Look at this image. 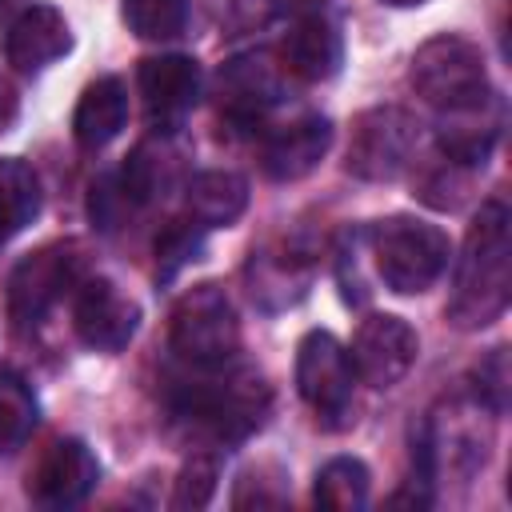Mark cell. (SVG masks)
<instances>
[{"mask_svg":"<svg viewBox=\"0 0 512 512\" xmlns=\"http://www.w3.org/2000/svg\"><path fill=\"white\" fill-rule=\"evenodd\" d=\"M512 296V232H508V208L500 200L480 204L476 220L468 224L460 260H456V280H452V300H448V320L464 332L488 328L492 320L504 316Z\"/></svg>","mask_w":512,"mask_h":512,"instance_id":"1","label":"cell"},{"mask_svg":"<svg viewBox=\"0 0 512 512\" xmlns=\"http://www.w3.org/2000/svg\"><path fill=\"white\" fill-rule=\"evenodd\" d=\"M368 256L376 264V276L400 292V296H420L428 292L452 256L448 236L416 216H388L368 228Z\"/></svg>","mask_w":512,"mask_h":512,"instance_id":"2","label":"cell"},{"mask_svg":"<svg viewBox=\"0 0 512 512\" xmlns=\"http://www.w3.org/2000/svg\"><path fill=\"white\" fill-rule=\"evenodd\" d=\"M272 408V392L260 372L236 368L216 380H200L180 392L176 416L188 420L192 428L216 436V440H244L252 436Z\"/></svg>","mask_w":512,"mask_h":512,"instance_id":"3","label":"cell"},{"mask_svg":"<svg viewBox=\"0 0 512 512\" xmlns=\"http://www.w3.org/2000/svg\"><path fill=\"white\" fill-rule=\"evenodd\" d=\"M408 80L424 104H432L440 116L444 112H464L476 108L492 96L488 88V68L484 56L472 40L464 36H432L416 48L408 64Z\"/></svg>","mask_w":512,"mask_h":512,"instance_id":"4","label":"cell"},{"mask_svg":"<svg viewBox=\"0 0 512 512\" xmlns=\"http://www.w3.org/2000/svg\"><path fill=\"white\" fill-rule=\"evenodd\" d=\"M240 348V320L220 284L188 288L172 308V352L192 368H224Z\"/></svg>","mask_w":512,"mask_h":512,"instance_id":"5","label":"cell"},{"mask_svg":"<svg viewBox=\"0 0 512 512\" xmlns=\"http://www.w3.org/2000/svg\"><path fill=\"white\" fill-rule=\"evenodd\" d=\"M420 120L396 104L368 108L352 120L348 136V172L372 184H388L416 164Z\"/></svg>","mask_w":512,"mask_h":512,"instance_id":"6","label":"cell"},{"mask_svg":"<svg viewBox=\"0 0 512 512\" xmlns=\"http://www.w3.org/2000/svg\"><path fill=\"white\" fill-rule=\"evenodd\" d=\"M492 408L480 396H456L424 424V464L428 472L472 476L488 460L492 444Z\"/></svg>","mask_w":512,"mask_h":512,"instance_id":"7","label":"cell"},{"mask_svg":"<svg viewBox=\"0 0 512 512\" xmlns=\"http://www.w3.org/2000/svg\"><path fill=\"white\" fill-rule=\"evenodd\" d=\"M80 268H84V256H80V244L72 240H56V244H44L36 252H28L12 276H8V316L16 328H36L52 308L56 300L80 284Z\"/></svg>","mask_w":512,"mask_h":512,"instance_id":"8","label":"cell"},{"mask_svg":"<svg viewBox=\"0 0 512 512\" xmlns=\"http://www.w3.org/2000/svg\"><path fill=\"white\" fill-rule=\"evenodd\" d=\"M352 376V360L332 332H308L296 344V388L328 428L344 424L352 412Z\"/></svg>","mask_w":512,"mask_h":512,"instance_id":"9","label":"cell"},{"mask_svg":"<svg viewBox=\"0 0 512 512\" xmlns=\"http://www.w3.org/2000/svg\"><path fill=\"white\" fill-rule=\"evenodd\" d=\"M288 92V68L272 52H240L216 72V104L236 124L264 120Z\"/></svg>","mask_w":512,"mask_h":512,"instance_id":"10","label":"cell"},{"mask_svg":"<svg viewBox=\"0 0 512 512\" xmlns=\"http://www.w3.org/2000/svg\"><path fill=\"white\" fill-rule=\"evenodd\" d=\"M416 352H420V340H416V328L404 320V316H392V312H380V316H368L360 320L356 336H352V372L372 384V388H392L408 376V368L416 364Z\"/></svg>","mask_w":512,"mask_h":512,"instance_id":"11","label":"cell"},{"mask_svg":"<svg viewBox=\"0 0 512 512\" xmlns=\"http://www.w3.org/2000/svg\"><path fill=\"white\" fill-rule=\"evenodd\" d=\"M200 64L192 56L168 52V56H148L136 68V88L144 100V112L156 132H176L180 120L196 108L200 100Z\"/></svg>","mask_w":512,"mask_h":512,"instance_id":"12","label":"cell"},{"mask_svg":"<svg viewBox=\"0 0 512 512\" xmlns=\"http://www.w3.org/2000/svg\"><path fill=\"white\" fill-rule=\"evenodd\" d=\"M72 328L76 336L96 348V352H120L136 328H140V304L120 292L112 280L96 276V280H84L76 288V304H72Z\"/></svg>","mask_w":512,"mask_h":512,"instance_id":"13","label":"cell"},{"mask_svg":"<svg viewBox=\"0 0 512 512\" xmlns=\"http://www.w3.org/2000/svg\"><path fill=\"white\" fill-rule=\"evenodd\" d=\"M96 480H100V464L92 448L68 436V440H56L40 456V464L28 476V492L44 508H72L96 488Z\"/></svg>","mask_w":512,"mask_h":512,"instance_id":"14","label":"cell"},{"mask_svg":"<svg viewBox=\"0 0 512 512\" xmlns=\"http://www.w3.org/2000/svg\"><path fill=\"white\" fill-rule=\"evenodd\" d=\"M328 144H332V124L324 116L308 112V116H296V120H288V124H280L264 136L260 164L272 180L288 184V180L308 176L324 160Z\"/></svg>","mask_w":512,"mask_h":512,"instance_id":"15","label":"cell"},{"mask_svg":"<svg viewBox=\"0 0 512 512\" xmlns=\"http://www.w3.org/2000/svg\"><path fill=\"white\" fill-rule=\"evenodd\" d=\"M312 280V256L300 248V244H288V240H276L260 252H252L248 260V292L256 304L264 308H288L304 296Z\"/></svg>","mask_w":512,"mask_h":512,"instance_id":"16","label":"cell"},{"mask_svg":"<svg viewBox=\"0 0 512 512\" xmlns=\"http://www.w3.org/2000/svg\"><path fill=\"white\" fill-rule=\"evenodd\" d=\"M68 48H72V28L52 4L24 8L4 36V56L16 72H40L52 60H60Z\"/></svg>","mask_w":512,"mask_h":512,"instance_id":"17","label":"cell"},{"mask_svg":"<svg viewBox=\"0 0 512 512\" xmlns=\"http://www.w3.org/2000/svg\"><path fill=\"white\" fill-rule=\"evenodd\" d=\"M280 64L300 76V80H332L344 64V44H340V32L332 20L324 16H304L288 28L284 44H280Z\"/></svg>","mask_w":512,"mask_h":512,"instance_id":"18","label":"cell"},{"mask_svg":"<svg viewBox=\"0 0 512 512\" xmlns=\"http://www.w3.org/2000/svg\"><path fill=\"white\" fill-rule=\"evenodd\" d=\"M128 120V88L120 76H100L84 88L76 112H72V136L84 152H96L120 136Z\"/></svg>","mask_w":512,"mask_h":512,"instance_id":"19","label":"cell"},{"mask_svg":"<svg viewBox=\"0 0 512 512\" xmlns=\"http://www.w3.org/2000/svg\"><path fill=\"white\" fill-rule=\"evenodd\" d=\"M244 208H248V180L240 172L212 168L184 184V216L192 224H200L204 232L236 224L244 216Z\"/></svg>","mask_w":512,"mask_h":512,"instance_id":"20","label":"cell"},{"mask_svg":"<svg viewBox=\"0 0 512 512\" xmlns=\"http://www.w3.org/2000/svg\"><path fill=\"white\" fill-rule=\"evenodd\" d=\"M496 132H500V104L496 96H488L484 104L476 108H464V112H444L440 116V156L464 164V168H476L488 160L492 144H496Z\"/></svg>","mask_w":512,"mask_h":512,"instance_id":"21","label":"cell"},{"mask_svg":"<svg viewBox=\"0 0 512 512\" xmlns=\"http://www.w3.org/2000/svg\"><path fill=\"white\" fill-rule=\"evenodd\" d=\"M40 212V180L20 156L0 160V248Z\"/></svg>","mask_w":512,"mask_h":512,"instance_id":"22","label":"cell"},{"mask_svg":"<svg viewBox=\"0 0 512 512\" xmlns=\"http://www.w3.org/2000/svg\"><path fill=\"white\" fill-rule=\"evenodd\" d=\"M176 160H180V152L168 144V132H160V140L140 144V148L124 160V168L116 172L120 184H124V192H128V200H132V204H144V200L160 196V188L172 184Z\"/></svg>","mask_w":512,"mask_h":512,"instance_id":"23","label":"cell"},{"mask_svg":"<svg viewBox=\"0 0 512 512\" xmlns=\"http://www.w3.org/2000/svg\"><path fill=\"white\" fill-rule=\"evenodd\" d=\"M316 504L332 512H356L368 504V468L356 456H336L316 472Z\"/></svg>","mask_w":512,"mask_h":512,"instance_id":"24","label":"cell"},{"mask_svg":"<svg viewBox=\"0 0 512 512\" xmlns=\"http://www.w3.org/2000/svg\"><path fill=\"white\" fill-rule=\"evenodd\" d=\"M36 428V392L16 368H0V452H16Z\"/></svg>","mask_w":512,"mask_h":512,"instance_id":"25","label":"cell"},{"mask_svg":"<svg viewBox=\"0 0 512 512\" xmlns=\"http://www.w3.org/2000/svg\"><path fill=\"white\" fill-rule=\"evenodd\" d=\"M120 12L140 40H176L188 28V0H124Z\"/></svg>","mask_w":512,"mask_h":512,"instance_id":"26","label":"cell"},{"mask_svg":"<svg viewBox=\"0 0 512 512\" xmlns=\"http://www.w3.org/2000/svg\"><path fill=\"white\" fill-rule=\"evenodd\" d=\"M216 480H220V464L216 456L208 452H196L192 460H184L180 476H176V488H172V508H204L216 492Z\"/></svg>","mask_w":512,"mask_h":512,"instance_id":"27","label":"cell"},{"mask_svg":"<svg viewBox=\"0 0 512 512\" xmlns=\"http://www.w3.org/2000/svg\"><path fill=\"white\" fill-rule=\"evenodd\" d=\"M200 244H204V228L200 224H192L188 216L184 220H172L164 232H160V240H156V260H160V276L168 280L176 268H184L188 260H196V252H200Z\"/></svg>","mask_w":512,"mask_h":512,"instance_id":"28","label":"cell"},{"mask_svg":"<svg viewBox=\"0 0 512 512\" xmlns=\"http://www.w3.org/2000/svg\"><path fill=\"white\" fill-rule=\"evenodd\" d=\"M464 172H468L464 164L440 156V164H436L432 172H424L420 196H424L428 204H436V208H456V204H460V192H464Z\"/></svg>","mask_w":512,"mask_h":512,"instance_id":"29","label":"cell"},{"mask_svg":"<svg viewBox=\"0 0 512 512\" xmlns=\"http://www.w3.org/2000/svg\"><path fill=\"white\" fill-rule=\"evenodd\" d=\"M360 252H364V232H348L344 236V248L336 256V268H340V288H344V300L348 304H360L368 296V280L360 276Z\"/></svg>","mask_w":512,"mask_h":512,"instance_id":"30","label":"cell"},{"mask_svg":"<svg viewBox=\"0 0 512 512\" xmlns=\"http://www.w3.org/2000/svg\"><path fill=\"white\" fill-rule=\"evenodd\" d=\"M472 396H480L492 412L504 408V400H508V360H504V348H496V352L480 364L476 384H472Z\"/></svg>","mask_w":512,"mask_h":512,"instance_id":"31","label":"cell"},{"mask_svg":"<svg viewBox=\"0 0 512 512\" xmlns=\"http://www.w3.org/2000/svg\"><path fill=\"white\" fill-rule=\"evenodd\" d=\"M288 500V488L284 484H272L264 480V468H252L240 476V488L232 496V508H272V504H284Z\"/></svg>","mask_w":512,"mask_h":512,"instance_id":"32","label":"cell"},{"mask_svg":"<svg viewBox=\"0 0 512 512\" xmlns=\"http://www.w3.org/2000/svg\"><path fill=\"white\" fill-rule=\"evenodd\" d=\"M12 116H16V92L8 80H0V132L12 124Z\"/></svg>","mask_w":512,"mask_h":512,"instance_id":"33","label":"cell"},{"mask_svg":"<svg viewBox=\"0 0 512 512\" xmlns=\"http://www.w3.org/2000/svg\"><path fill=\"white\" fill-rule=\"evenodd\" d=\"M384 4H392V8H416V4H424V0H384Z\"/></svg>","mask_w":512,"mask_h":512,"instance_id":"34","label":"cell"},{"mask_svg":"<svg viewBox=\"0 0 512 512\" xmlns=\"http://www.w3.org/2000/svg\"><path fill=\"white\" fill-rule=\"evenodd\" d=\"M288 4H300V8H308V4H324V0H288Z\"/></svg>","mask_w":512,"mask_h":512,"instance_id":"35","label":"cell"},{"mask_svg":"<svg viewBox=\"0 0 512 512\" xmlns=\"http://www.w3.org/2000/svg\"><path fill=\"white\" fill-rule=\"evenodd\" d=\"M4 4H8V0H0V8H4Z\"/></svg>","mask_w":512,"mask_h":512,"instance_id":"36","label":"cell"}]
</instances>
